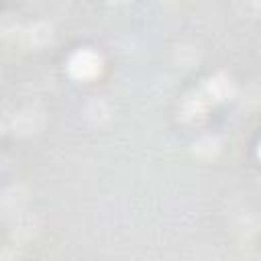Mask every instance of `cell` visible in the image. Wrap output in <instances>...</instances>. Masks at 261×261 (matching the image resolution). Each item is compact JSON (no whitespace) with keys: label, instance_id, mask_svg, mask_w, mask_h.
<instances>
[{"label":"cell","instance_id":"6da1fadb","mask_svg":"<svg viewBox=\"0 0 261 261\" xmlns=\"http://www.w3.org/2000/svg\"><path fill=\"white\" fill-rule=\"evenodd\" d=\"M100 69V59L94 53H77L71 59V73L77 77H92Z\"/></svg>","mask_w":261,"mask_h":261},{"label":"cell","instance_id":"7a4b0ae2","mask_svg":"<svg viewBox=\"0 0 261 261\" xmlns=\"http://www.w3.org/2000/svg\"><path fill=\"white\" fill-rule=\"evenodd\" d=\"M259 155H261V149H259Z\"/></svg>","mask_w":261,"mask_h":261}]
</instances>
